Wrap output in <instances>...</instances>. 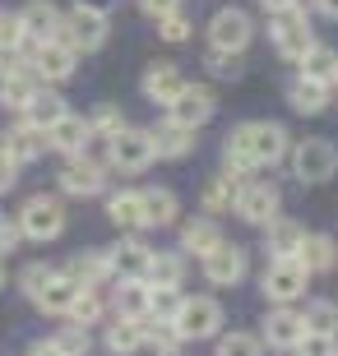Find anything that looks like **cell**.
<instances>
[{"mask_svg": "<svg viewBox=\"0 0 338 356\" xmlns=\"http://www.w3.org/2000/svg\"><path fill=\"white\" fill-rule=\"evenodd\" d=\"M287 153V130L278 120H246L227 134L222 144V167L232 176H246L255 167H273Z\"/></svg>", "mask_w": 338, "mask_h": 356, "instance_id": "cell-1", "label": "cell"}, {"mask_svg": "<svg viewBox=\"0 0 338 356\" xmlns=\"http://www.w3.org/2000/svg\"><path fill=\"white\" fill-rule=\"evenodd\" d=\"M107 33H112L107 10L84 5V0H79L75 10L66 14V24H61V42H66V47H75V51H98V47L107 42Z\"/></svg>", "mask_w": 338, "mask_h": 356, "instance_id": "cell-2", "label": "cell"}, {"mask_svg": "<svg viewBox=\"0 0 338 356\" xmlns=\"http://www.w3.org/2000/svg\"><path fill=\"white\" fill-rule=\"evenodd\" d=\"M19 236H28V241H56L61 232H66V209H61V199H52V195H33L19 209Z\"/></svg>", "mask_w": 338, "mask_h": 356, "instance_id": "cell-3", "label": "cell"}, {"mask_svg": "<svg viewBox=\"0 0 338 356\" xmlns=\"http://www.w3.org/2000/svg\"><path fill=\"white\" fill-rule=\"evenodd\" d=\"M273 47H278V56L283 60H301V56L315 47L311 38V19H306V10H283V14H273Z\"/></svg>", "mask_w": 338, "mask_h": 356, "instance_id": "cell-4", "label": "cell"}, {"mask_svg": "<svg viewBox=\"0 0 338 356\" xmlns=\"http://www.w3.org/2000/svg\"><path fill=\"white\" fill-rule=\"evenodd\" d=\"M292 172H297V181H306V185L329 181V176L338 172V148L329 144V139H301L297 153H292Z\"/></svg>", "mask_w": 338, "mask_h": 356, "instance_id": "cell-5", "label": "cell"}, {"mask_svg": "<svg viewBox=\"0 0 338 356\" xmlns=\"http://www.w3.org/2000/svg\"><path fill=\"white\" fill-rule=\"evenodd\" d=\"M250 38H255V24H250L246 10H236V5H227V10H218L213 19H208V42L218 47V51H246Z\"/></svg>", "mask_w": 338, "mask_h": 356, "instance_id": "cell-6", "label": "cell"}, {"mask_svg": "<svg viewBox=\"0 0 338 356\" xmlns=\"http://www.w3.org/2000/svg\"><path fill=\"white\" fill-rule=\"evenodd\" d=\"M278 185H269V181H241V195H236V218L241 222H250V227H264V222H273L278 218Z\"/></svg>", "mask_w": 338, "mask_h": 356, "instance_id": "cell-7", "label": "cell"}, {"mask_svg": "<svg viewBox=\"0 0 338 356\" xmlns=\"http://www.w3.org/2000/svg\"><path fill=\"white\" fill-rule=\"evenodd\" d=\"M306 268H301V259H269V268H264L260 277V291L269 296V301L287 305V301H297L301 291H306Z\"/></svg>", "mask_w": 338, "mask_h": 356, "instance_id": "cell-8", "label": "cell"}, {"mask_svg": "<svg viewBox=\"0 0 338 356\" xmlns=\"http://www.w3.org/2000/svg\"><path fill=\"white\" fill-rule=\"evenodd\" d=\"M171 324L181 329V338H213L222 329V305L213 296H190V301H181Z\"/></svg>", "mask_w": 338, "mask_h": 356, "instance_id": "cell-9", "label": "cell"}, {"mask_svg": "<svg viewBox=\"0 0 338 356\" xmlns=\"http://www.w3.org/2000/svg\"><path fill=\"white\" fill-rule=\"evenodd\" d=\"M28 65H33V74H38L42 83H66L79 65V51L56 38V42H47V47H33V60H28Z\"/></svg>", "mask_w": 338, "mask_h": 356, "instance_id": "cell-10", "label": "cell"}, {"mask_svg": "<svg viewBox=\"0 0 338 356\" xmlns=\"http://www.w3.org/2000/svg\"><path fill=\"white\" fill-rule=\"evenodd\" d=\"M19 24H24V42H28V47H47V42L61 38L66 14L56 10L52 0H33L28 10H19Z\"/></svg>", "mask_w": 338, "mask_h": 356, "instance_id": "cell-11", "label": "cell"}, {"mask_svg": "<svg viewBox=\"0 0 338 356\" xmlns=\"http://www.w3.org/2000/svg\"><path fill=\"white\" fill-rule=\"evenodd\" d=\"M107 144H112V167H121V172H144V167L158 158L148 130H130V125H125V130H121L116 139H107Z\"/></svg>", "mask_w": 338, "mask_h": 356, "instance_id": "cell-12", "label": "cell"}, {"mask_svg": "<svg viewBox=\"0 0 338 356\" xmlns=\"http://www.w3.org/2000/svg\"><path fill=\"white\" fill-rule=\"evenodd\" d=\"M213 92L204 88V83H185L176 97H171V106H167V120H176V125H190V130H199L208 116H213Z\"/></svg>", "mask_w": 338, "mask_h": 356, "instance_id": "cell-13", "label": "cell"}, {"mask_svg": "<svg viewBox=\"0 0 338 356\" xmlns=\"http://www.w3.org/2000/svg\"><path fill=\"white\" fill-rule=\"evenodd\" d=\"M204 277L213 282V287H236V282L246 277V250L222 241L218 250H208V254H204Z\"/></svg>", "mask_w": 338, "mask_h": 356, "instance_id": "cell-14", "label": "cell"}, {"mask_svg": "<svg viewBox=\"0 0 338 356\" xmlns=\"http://www.w3.org/2000/svg\"><path fill=\"white\" fill-rule=\"evenodd\" d=\"M102 185H107V176H102V167L93 158H70L66 167H61V190L66 195H79V199H89V195H102Z\"/></svg>", "mask_w": 338, "mask_h": 356, "instance_id": "cell-15", "label": "cell"}, {"mask_svg": "<svg viewBox=\"0 0 338 356\" xmlns=\"http://www.w3.org/2000/svg\"><path fill=\"white\" fill-rule=\"evenodd\" d=\"M0 148H5V153H10L14 162H19V167H24V162H38L42 153H47V130H42V125H14V130H5V139H0Z\"/></svg>", "mask_w": 338, "mask_h": 356, "instance_id": "cell-16", "label": "cell"}, {"mask_svg": "<svg viewBox=\"0 0 338 356\" xmlns=\"http://www.w3.org/2000/svg\"><path fill=\"white\" fill-rule=\"evenodd\" d=\"M89 139H93L89 120H84V116H70V111L56 120V125H47V144H52L56 153H66V158H79Z\"/></svg>", "mask_w": 338, "mask_h": 356, "instance_id": "cell-17", "label": "cell"}, {"mask_svg": "<svg viewBox=\"0 0 338 356\" xmlns=\"http://www.w3.org/2000/svg\"><path fill=\"white\" fill-rule=\"evenodd\" d=\"M301 333H306V324H301V315L287 310V305H278V310L264 319V343H269L273 352H292V347L301 343Z\"/></svg>", "mask_w": 338, "mask_h": 356, "instance_id": "cell-18", "label": "cell"}, {"mask_svg": "<svg viewBox=\"0 0 338 356\" xmlns=\"http://www.w3.org/2000/svg\"><path fill=\"white\" fill-rule=\"evenodd\" d=\"M329 97H334V88H329V83L306 79V74H297V79L287 83V106L301 111V116H320V111L329 106Z\"/></svg>", "mask_w": 338, "mask_h": 356, "instance_id": "cell-19", "label": "cell"}, {"mask_svg": "<svg viewBox=\"0 0 338 356\" xmlns=\"http://www.w3.org/2000/svg\"><path fill=\"white\" fill-rule=\"evenodd\" d=\"M181 88H185L181 70L167 65V60L148 65V74H144V97H148V102H158V106H171V97H176Z\"/></svg>", "mask_w": 338, "mask_h": 356, "instance_id": "cell-20", "label": "cell"}, {"mask_svg": "<svg viewBox=\"0 0 338 356\" xmlns=\"http://www.w3.org/2000/svg\"><path fill=\"white\" fill-rule=\"evenodd\" d=\"M148 139H153V153H158V158H185V153L195 148V130H190V125H176V120L153 125V130H148Z\"/></svg>", "mask_w": 338, "mask_h": 356, "instance_id": "cell-21", "label": "cell"}, {"mask_svg": "<svg viewBox=\"0 0 338 356\" xmlns=\"http://www.w3.org/2000/svg\"><path fill=\"white\" fill-rule=\"evenodd\" d=\"M301 241H306V232H301L292 218H273V222H264V245H269L273 259H297Z\"/></svg>", "mask_w": 338, "mask_h": 356, "instance_id": "cell-22", "label": "cell"}, {"mask_svg": "<svg viewBox=\"0 0 338 356\" xmlns=\"http://www.w3.org/2000/svg\"><path fill=\"white\" fill-rule=\"evenodd\" d=\"M66 273L75 277L79 287H102L116 268H112V254H107V250H84V254H75V259H70Z\"/></svg>", "mask_w": 338, "mask_h": 356, "instance_id": "cell-23", "label": "cell"}, {"mask_svg": "<svg viewBox=\"0 0 338 356\" xmlns=\"http://www.w3.org/2000/svg\"><path fill=\"white\" fill-rule=\"evenodd\" d=\"M24 116H28V125H56V120L66 116V97L56 88H47V83H38L33 88V97H28V106H24Z\"/></svg>", "mask_w": 338, "mask_h": 356, "instance_id": "cell-24", "label": "cell"}, {"mask_svg": "<svg viewBox=\"0 0 338 356\" xmlns=\"http://www.w3.org/2000/svg\"><path fill=\"white\" fill-rule=\"evenodd\" d=\"M181 277H185V264L176 250H153L148 254V268H144V282L148 287H176L181 291Z\"/></svg>", "mask_w": 338, "mask_h": 356, "instance_id": "cell-25", "label": "cell"}, {"mask_svg": "<svg viewBox=\"0 0 338 356\" xmlns=\"http://www.w3.org/2000/svg\"><path fill=\"white\" fill-rule=\"evenodd\" d=\"M75 296H79V282L70 273H56L47 287H42V296L33 305L38 310H47V315H70V305H75Z\"/></svg>", "mask_w": 338, "mask_h": 356, "instance_id": "cell-26", "label": "cell"}, {"mask_svg": "<svg viewBox=\"0 0 338 356\" xmlns=\"http://www.w3.org/2000/svg\"><path fill=\"white\" fill-rule=\"evenodd\" d=\"M218 245H222V232H218L213 218H195V222L181 227V250L185 254H199V259H204V254L218 250Z\"/></svg>", "mask_w": 338, "mask_h": 356, "instance_id": "cell-27", "label": "cell"}, {"mask_svg": "<svg viewBox=\"0 0 338 356\" xmlns=\"http://www.w3.org/2000/svg\"><path fill=\"white\" fill-rule=\"evenodd\" d=\"M139 199H144V227H167V222H176V213H181L176 195H171V190H162V185L139 190Z\"/></svg>", "mask_w": 338, "mask_h": 356, "instance_id": "cell-28", "label": "cell"}, {"mask_svg": "<svg viewBox=\"0 0 338 356\" xmlns=\"http://www.w3.org/2000/svg\"><path fill=\"white\" fill-rule=\"evenodd\" d=\"M297 259H301L306 273H329V268L338 264L334 236H306V241H301V250H297Z\"/></svg>", "mask_w": 338, "mask_h": 356, "instance_id": "cell-29", "label": "cell"}, {"mask_svg": "<svg viewBox=\"0 0 338 356\" xmlns=\"http://www.w3.org/2000/svg\"><path fill=\"white\" fill-rule=\"evenodd\" d=\"M297 65H301V74H306V79H315V83H329V88H334V74H338V51H334V47H325V42H315V47H311L306 56H301Z\"/></svg>", "mask_w": 338, "mask_h": 356, "instance_id": "cell-30", "label": "cell"}, {"mask_svg": "<svg viewBox=\"0 0 338 356\" xmlns=\"http://www.w3.org/2000/svg\"><path fill=\"white\" fill-rule=\"evenodd\" d=\"M107 254H112V268H121L125 277H144V268H148V254H153V250H148L139 236H125L116 250H107Z\"/></svg>", "mask_w": 338, "mask_h": 356, "instance_id": "cell-31", "label": "cell"}, {"mask_svg": "<svg viewBox=\"0 0 338 356\" xmlns=\"http://www.w3.org/2000/svg\"><path fill=\"white\" fill-rule=\"evenodd\" d=\"M116 315L121 319H148V282H144V277H125V282H121Z\"/></svg>", "mask_w": 338, "mask_h": 356, "instance_id": "cell-32", "label": "cell"}, {"mask_svg": "<svg viewBox=\"0 0 338 356\" xmlns=\"http://www.w3.org/2000/svg\"><path fill=\"white\" fill-rule=\"evenodd\" d=\"M107 218L116 227H144V199L139 190H116V195L107 199Z\"/></svg>", "mask_w": 338, "mask_h": 356, "instance_id": "cell-33", "label": "cell"}, {"mask_svg": "<svg viewBox=\"0 0 338 356\" xmlns=\"http://www.w3.org/2000/svg\"><path fill=\"white\" fill-rule=\"evenodd\" d=\"M107 347H112V356H130L144 347V319H121L107 329Z\"/></svg>", "mask_w": 338, "mask_h": 356, "instance_id": "cell-34", "label": "cell"}, {"mask_svg": "<svg viewBox=\"0 0 338 356\" xmlns=\"http://www.w3.org/2000/svg\"><path fill=\"white\" fill-rule=\"evenodd\" d=\"M236 195H241V176H232V172H218L213 181L204 185V209H208V213L232 209V204H236Z\"/></svg>", "mask_w": 338, "mask_h": 356, "instance_id": "cell-35", "label": "cell"}, {"mask_svg": "<svg viewBox=\"0 0 338 356\" xmlns=\"http://www.w3.org/2000/svg\"><path fill=\"white\" fill-rule=\"evenodd\" d=\"M144 343L148 347H158V356H176V347L185 343L181 338V329H176V324H171V319H144Z\"/></svg>", "mask_w": 338, "mask_h": 356, "instance_id": "cell-36", "label": "cell"}, {"mask_svg": "<svg viewBox=\"0 0 338 356\" xmlns=\"http://www.w3.org/2000/svg\"><path fill=\"white\" fill-rule=\"evenodd\" d=\"M70 319H75L79 329H93V324L102 319V291L98 287H79L75 305H70Z\"/></svg>", "mask_w": 338, "mask_h": 356, "instance_id": "cell-37", "label": "cell"}, {"mask_svg": "<svg viewBox=\"0 0 338 356\" xmlns=\"http://www.w3.org/2000/svg\"><path fill=\"white\" fill-rule=\"evenodd\" d=\"M301 324H306V333H329V338H338V305L334 301H311L306 315H301Z\"/></svg>", "mask_w": 338, "mask_h": 356, "instance_id": "cell-38", "label": "cell"}, {"mask_svg": "<svg viewBox=\"0 0 338 356\" xmlns=\"http://www.w3.org/2000/svg\"><path fill=\"white\" fill-rule=\"evenodd\" d=\"M38 79L33 74H10V79H0V106H10V111H24L28 97H33Z\"/></svg>", "mask_w": 338, "mask_h": 356, "instance_id": "cell-39", "label": "cell"}, {"mask_svg": "<svg viewBox=\"0 0 338 356\" xmlns=\"http://www.w3.org/2000/svg\"><path fill=\"white\" fill-rule=\"evenodd\" d=\"M56 352L61 356H89V329H79V324H66V329H56Z\"/></svg>", "mask_w": 338, "mask_h": 356, "instance_id": "cell-40", "label": "cell"}, {"mask_svg": "<svg viewBox=\"0 0 338 356\" xmlns=\"http://www.w3.org/2000/svg\"><path fill=\"white\" fill-rule=\"evenodd\" d=\"M185 296H176V287H148V315L153 319H176Z\"/></svg>", "mask_w": 338, "mask_h": 356, "instance_id": "cell-41", "label": "cell"}, {"mask_svg": "<svg viewBox=\"0 0 338 356\" xmlns=\"http://www.w3.org/2000/svg\"><path fill=\"white\" fill-rule=\"evenodd\" d=\"M52 277H56V268H52V264H28L24 273H19V287L28 291V301H38V296H42V287H47Z\"/></svg>", "mask_w": 338, "mask_h": 356, "instance_id": "cell-42", "label": "cell"}, {"mask_svg": "<svg viewBox=\"0 0 338 356\" xmlns=\"http://www.w3.org/2000/svg\"><path fill=\"white\" fill-rule=\"evenodd\" d=\"M264 343L260 338H250V333H227L218 343V356H260Z\"/></svg>", "mask_w": 338, "mask_h": 356, "instance_id": "cell-43", "label": "cell"}, {"mask_svg": "<svg viewBox=\"0 0 338 356\" xmlns=\"http://www.w3.org/2000/svg\"><path fill=\"white\" fill-rule=\"evenodd\" d=\"M204 65L213 70L218 79H236V74H241V56H236V51H218V47H208Z\"/></svg>", "mask_w": 338, "mask_h": 356, "instance_id": "cell-44", "label": "cell"}, {"mask_svg": "<svg viewBox=\"0 0 338 356\" xmlns=\"http://www.w3.org/2000/svg\"><path fill=\"white\" fill-rule=\"evenodd\" d=\"M292 352L297 356H338V338H329V333H301V343Z\"/></svg>", "mask_w": 338, "mask_h": 356, "instance_id": "cell-45", "label": "cell"}, {"mask_svg": "<svg viewBox=\"0 0 338 356\" xmlns=\"http://www.w3.org/2000/svg\"><path fill=\"white\" fill-rule=\"evenodd\" d=\"M158 33H162L167 42H185V38H190V14H185V10L162 14V19H158Z\"/></svg>", "mask_w": 338, "mask_h": 356, "instance_id": "cell-46", "label": "cell"}, {"mask_svg": "<svg viewBox=\"0 0 338 356\" xmlns=\"http://www.w3.org/2000/svg\"><path fill=\"white\" fill-rule=\"evenodd\" d=\"M89 130H93V134H102V139H116V134L125 130V116H121L116 106H102V111L89 120Z\"/></svg>", "mask_w": 338, "mask_h": 356, "instance_id": "cell-47", "label": "cell"}, {"mask_svg": "<svg viewBox=\"0 0 338 356\" xmlns=\"http://www.w3.org/2000/svg\"><path fill=\"white\" fill-rule=\"evenodd\" d=\"M0 47H24V24H19V14L10 10H0Z\"/></svg>", "mask_w": 338, "mask_h": 356, "instance_id": "cell-48", "label": "cell"}, {"mask_svg": "<svg viewBox=\"0 0 338 356\" xmlns=\"http://www.w3.org/2000/svg\"><path fill=\"white\" fill-rule=\"evenodd\" d=\"M10 74H33V65H28V56L19 51V47H0V79H10Z\"/></svg>", "mask_w": 338, "mask_h": 356, "instance_id": "cell-49", "label": "cell"}, {"mask_svg": "<svg viewBox=\"0 0 338 356\" xmlns=\"http://www.w3.org/2000/svg\"><path fill=\"white\" fill-rule=\"evenodd\" d=\"M14 181H19V162L0 148V195H5V190H14Z\"/></svg>", "mask_w": 338, "mask_h": 356, "instance_id": "cell-50", "label": "cell"}, {"mask_svg": "<svg viewBox=\"0 0 338 356\" xmlns=\"http://www.w3.org/2000/svg\"><path fill=\"white\" fill-rule=\"evenodd\" d=\"M14 245H19V227H14L10 218H5V213H0V254H10Z\"/></svg>", "mask_w": 338, "mask_h": 356, "instance_id": "cell-51", "label": "cell"}, {"mask_svg": "<svg viewBox=\"0 0 338 356\" xmlns=\"http://www.w3.org/2000/svg\"><path fill=\"white\" fill-rule=\"evenodd\" d=\"M139 10H144V14H153V19H162V14L181 10V0H139Z\"/></svg>", "mask_w": 338, "mask_h": 356, "instance_id": "cell-52", "label": "cell"}, {"mask_svg": "<svg viewBox=\"0 0 338 356\" xmlns=\"http://www.w3.org/2000/svg\"><path fill=\"white\" fill-rule=\"evenodd\" d=\"M269 14H283V10H306V0H260Z\"/></svg>", "mask_w": 338, "mask_h": 356, "instance_id": "cell-53", "label": "cell"}, {"mask_svg": "<svg viewBox=\"0 0 338 356\" xmlns=\"http://www.w3.org/2000/svg\"><path fill=\"white\" fill-rule=\"evenodd\" d=\"M28 356H61V352H56V343H33Z\"/></svg>", "mask_w": 338, "mask_h": 356, "instance_id": "cell-54", "label": "cell"}, {"mask_svg": "<svg viewBox=\"0 0 338 356\" xmlns=\"http://www.w3.org/2000/svg\"><path fill=\"white\" fill-rule=\"evenodd\" d=\"M315 10L329 14V19H338V0H315Z\"/></svg>", "mask_w": 338, "mask_h": 356, "instance_id": "cell-55", "label": "cell"}, {"mask_svg": "<svg viewBox=\"0 0 338 356\" xmlns=\"http://www.w3.org/2000/svg\"><path fill=\"white\" fill-rule=\"evenodd\" d=\"M0 287H5V264H0Z\"/></svg>", "mask_w": 338, "mask_h": 356, "instance_id": "cell-56", "label": "cell"}, {"mask_svg": "<svg viewBox=\"0 0 338 356\" xmlns=\"http://www.w3.org/2000/svg\"><path fill=\"white\" fill-rule=\"evenodd\" d=\"M334 88H338V74H334Z\"/></svg>", "mask_w": 338, "mask_h": 356, "instance_id": "cell-57", "label": "cell"}]
</instances>
